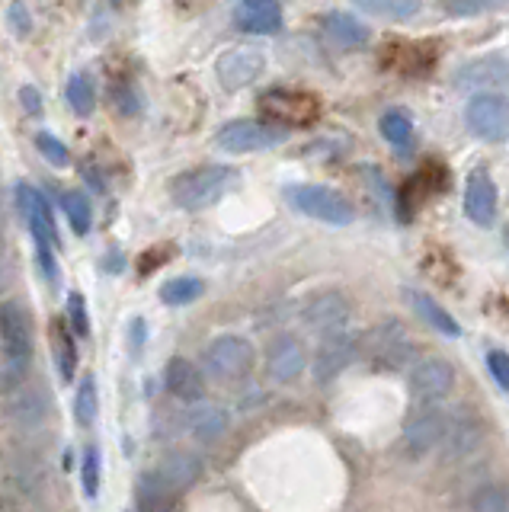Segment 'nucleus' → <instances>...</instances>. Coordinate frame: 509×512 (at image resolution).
I'll use <instances>...</instances> for the list:
<instances>
[{"instance_id": "obj_20", "label": "nucleus", "mask_w": 509, "mask_h": 512, "mask_svg": "<svg viewBox=\"0 0 509 512\" xmlns=\"http://www.w3.org/2000/svg\"><path fill=\"white\" fill-rule=\"evenodd\" d=\"M228 410L225 407H218V404H199L193 407V410H186V416H183V426H186V432L193 439H199V442H215V439H221L228 432Z\"/></svg>"}, {"instance_id": "obj_23", "label": "nucleus", "mask_w": 509, "mask_h": 512, "mask_svg": "<svg viewBox=\"0 0 509 512\" xmlns=\"http://www.w3.org/2000/svg\"><path fill=\"white\" fill-rule=\"evenodd\" d=\"M493 84H509V58L503 55L477 58L458 71V87H493Z\"/></svg>"}, {"instance_id": "obj_14", "label": "nucleus", "mask_w": 509, "mask_h": 512, "mask_svg": "<svg viewBox=\"0 0 509 512\" xmlns=\"http://www.w3.org/2000/svg\"><path fill=\"white\" fill-rule=\"evenodd\" d=\"M301 317H305V324L314 333H324V336L327 333H337V330H343V324L349 320V301L340 292H317L305 304Z\"/></svg>"}, {"instance_id": "obj_4", "label": "nucleus", "mask_w": 509, "mask_h": 512, "mask_svg": "<svg viewBox=\"0 0 509 512\" xmlns=\"http://www.w3.org/2000/svg\"><path fill=\"white\" fill-rule=\"evenodd\" d=\"M465 125L481 141L509 138V96L503 93H477L465 109Z\"/></svg>"}, {"instance_id": "obj_25", "label": "nucleus", "mask_w": 509, "mask_h": 512, "mask_svg": "<svg viewBox=\"0 0 509 512\" xmlns=\"http://www.w3.org/2000/svg\"><path fill=\"white\" fill-rule=\"evenodd\" d=\"M324 32L340 48H362V45H369V39H372L369 26L359 23L356 16H349V13H327L324 16Z\"/></svg>"}, {"instance_id": "obj_44", "label": "nucleus", "mask_w": 509, "mask_h": 512, "mask_svg": "<svg viewBox=\"0 0 509 512\" xmlns=\"http://www.w3.org/2000/svg\"><path fill=\"white\" fill-rule=\"evenodd\" d=\"M0 250H4V231H0Z\"/></svg>"}, {"instance_id": "obj_21", "label": "nucleus", "mask_w": 509, "mask_h": 512, "mask_svg": "<svg viewBox=\"0 0 509 512\" xmlns=\"http://www.w3.org/2000/svg\"><path fill=\"white\" fill-rule=\"evenodd\" d=\"M477 445H481V423H477L474 416H468V413L449 416V429H445V439L439 445L445 452V458L458 461V458L471 455Z\"/></svg>"}, {"instance_id": "obj_17", "label": "nucleus", "mask_w": 509, "mask_h": 512, "mask_svg": "<svg viewBox=\"0 0 509 512\" xmlns=\"http://www.w3.org/2000/svg\"><path fill=\"white\" fill-rule=\"evenodd\" d=\"M234 23L253 36H276L282 29V4L279 0H241L234 10Z\"/></svg>"}, {"instance_id": "obj_11", "label": "nucleus", "mask_w": 509, "mask_h": 512, "mask_svg": "<svg viewBox=\"0 0 509 512\" xmlns=\"http://www.w3.org/2000/svg\"><path fill=\"white\" fill-rule=\"evenodd\" d=\"M4 416L20 429H39L49 416V397L39 388V384H17L13 391L4 397Z\"/></svg>"}, {"instance_id": "obj_5", "label": "nucleus", "mask_w": 509, "mask_h": 512, "mask_svg": "<svg viewBox=\"0 0 509 512\" xmlns=\"http://www.w3.org/2000/svg\"><path fill=\"white\" fill-rule=\"evenodd\" d=\"M202 365L205 372L218 381H234V378H244L253 365V346L244 336H218L212 340V346L202 352Z\"/></svg>"}, {"instance_id": "obj_34", "label": "nucleus", "mask_w": 509, "mask_h": 512, "mask_svg": "<svg viewBox=\"0 0 509 512\" xmlns=\"http://www.w3.org/2000/svg\"><path fill=\"white\" fill-rule=\"evenodd\" d=\"M471 512H509V490L500 484L477 487L471 496Z\"/></svg>"}, {"instance_id": "obj_26", "label": "nucleus", "mask_w": 509, "mask_h": 512, "mask_svg": "<svg viewBox=\"0 0 509 512\" xmlns=\"http://www.w3.org/2000/svg\"><path fill=\"white\" fill-rule=\"evenodd\" d=\"M378 128H381V138L401 154L413 151V144H417V128H413V119L404 109H388L385 116H381Z\"/></svg>"}, {"instance_id": "obj_30", "label": "nucleus", "mask_w": 509, "mask_h": 512, "mask_svg": "<svg viewBox=\"0 0 509 512\" xmlns=\"http://www.w3.org/2000/svg\"><path fill=\"white\" fill-rule=\"evenodd\" d=\"M202 292H205V282L202 279H196V276H180V279H170L161 288V301L170 304V308H183V304L196 301Z\"/></svg>"}, {"instance_id": "obj_10", "label": "nucleus", "mask_w": 509, "mask_h": 512, "mask_svg": "<svg viewBox=\"0 0 509 512\" xmlns=\"http://www.w3.org/2000/svg\"><path fill=\"white\" fill-rule=\"evenodd\" d=\"M359 356V340L353 333L346 330H337V333H327L321 346H317L314 352V378L317 381H333L340 372H346L349 365H353V359Z\"/></svg>"}, {"instance_id": "obj_32", "label": "nucleus", "mask_w": 509, "mask_h": 512, "mask_svg": "<svg viewBox=\"0 0 509 512\" xmlns=\"http://www.w3.org/2000/svg\"><path fill=\"white\" fill-rule=\"evenodd\" d=\"M61 208H65V215L71 221L74 234H87L90 224H93V212H90V202L84 199V192H61Z\"/></svg>"}, {"instance_id": "obj_22", "label": "nucleus", "mask_w": 509, "mask_h": 512, "mask_svg": "<svg viewBox=\"0 0 509 512\" xmlns=\"http://www.w3.org/2000/svg\"><path fill=\"white\" fill-rule=\"evenodd\" d=\"M436 52L423 42H391L385 48V64L397 74H423L433 68Z\"/></svg>"}, {"instance_id": "obj_45", "label": "nucleus", "mask_w": 509, "mask_h": 512, "mask_svg": "<svg viewBox=\"0 0 509 512\" xmlns=\"http://www.w3.org/2000/svg\"><path fill=\"white\" fill-rule=\"evenodd\" d=\"M503 240H506V247H509V228H506V234H503Z\"/></svg>"}, {"instance_id": "obj_31", "label": "nucleus", "mask_w": 509, "mask_h": 512, "mask_svg": "<svg viewBox=\"0 0 509 512\" xmlns=\"http://www.w3.org/2000/svg\"><path fill=\"white\" fill-rule=\"evenodd\" d=\"M65 96H68V103H71V109L77 112V116H90L93 106H97V90H93V80L87 74H74L68 80Z\"/></svg>"}, {"instance_id": "obj_40", "label": "nucleus", "mask_w": 509, "mask_h": 512, "mask_svg": "<svg viewBox=\"0 0 509 512\" xmlns=\"http://www.w3.org/2000/svg\"><path fill=\"white\" fill-rule=\"evenodd\" d=\"M487 368H490L493 381H497L503 391H509V356H506V352L493 349L490 356H487Z\"/></svg>"}, {"instance_id": "obj_2", "label": "nucleus", "mask_w": 509, "mask_h": 512, "mask_svg": "<svg viewBox=\"0 0 509 512\" xmlns=\"http://www.w3.org/2000/svg\"><path fill=\"white\" fill-rule=\"evenodd\" d=\"M237 183V173L231 167L209 164V167H196L183 176H177L170 186V196L186 212H202V208L215 205L225 192Z\"/></svg>"}, {"instance_id": "obj_27", "label": "nucleus", "mask_w": 509, "mask_h": 512, "mask_svg": "<svg viewBox=\"0 0 509 512\" xmlns=\"http://www.w3.org/2000/svg\"><path fill=\"white\" fill-rule=\"evenodd\" d=\"M407 301H410V308L417 311L426 324H433L439 333L445 336H461V327H458V320L442 308V304L436 298H429L423 292H413V288H407Z\"/></svg>"}, {"instance_id": "obj_15", "label": "nucleus", "mask_w": 509, "mask_h": 512, "mask_svg": "<svg viewBox=\"0 0 509 512\" xmlns=\"http://www.w3.org/2000/svg\"><path fill=\"white\" fill-rule=\"evenodd\" d=\"M465 215L477 228H490L497 221V186L487 170H474L465 186Z\"/></svg>"}, {"instance_id": "obj_1", "label": "nucleus", "mask_w": 509, "mask_h": 512, "mask_svg": "<svg viewBox=\"0 0 509 512\" xmlns=\"http://www.w3.org/2000/svg\"><path fill=\"white\" fill-rule=\"evenodd\" d=\"M359 356L378 372H401L413 359V336L401 320H381L359 340Z\"/></svg>"}, {"instance_id": "obj_37", "label": "nucleus", "mask_w": 509, "mask_h": 512, "mask_svg": "<svg viewBox=\"0 0 509 512\" xmlns=\"http://www.w3.org/2000/svg\"><path fill=\"white\" fill-rule=\"evenodd\" d=\"M509 0H445V10L452 16H477V13H490L506 7Z\"/></svg>"}, {"instance_id": "obj_36", "label": "nucleus", "mask_w": 509, "mask_h": 512, "mask_svg": "<svg viewBox=\"0 0 509 512\" xmlns=\"http://www.w3.org/2000/svg\"><path fill=\"white\" fill-rule=\"evenodd\" d=\"M36 148H39V154L49 160L52 167H68L71 164V151H68V144H61L55 135H49V132H39L36 135Z\"/></svg>"}, {"instance_id": "obj_9", "label": "nucleus", "mask_w": 509, "mask_h": 512, "mask_svg": "<svg viewBox=\"0 0 509 512\" xmlns=\"http://www.w3.org/2000/svg\"><path fill=\"white\" fill-rule=\"evenodd\" d=\"M266 68V58L260 48H228L225 55L218 58L215 64V74H218V84L225 87L228 93H237L250 87Z\"/></svg>"}, {"instance_id": "obj_7", "label": "nucleus", "mask_w": 509, "mask_h": 512, "mask_svg": "<svg viewBox=\"0 0 509 512\" xmlns=\"http://www.w3.org/2000/svg\"><path fill=\"white\" fill-rule=\"evenodd\" d=\"M269 125L276 128H295V125H311L321 116V106L311 93L301 90H269L260 100Z\"/></svg>"}, {"instance_id": "obj_8", "label": "nucleus", "mask_w": 509, "mask_h": 512, "mask_svg": "<svg viewBox=\"0 0 509 512\" xmlns=\"http://www.w3.org/2000/svg\"><path fill=\"white\" fill-rule=\"evenodd\" d=\"M445 429H449V413L439 407H423L420 413H413L404 426V448L413 458L436 452L445 439Z\"/></svg>"}, {"instance_id": "obj_33", "label": "nucleus", "mask_w": 509, "mask_h": 512, "mask_svg": "<svg viewBox=\"0 0 509 512\" xmlns=\"http://www.w3.org/2000/svg\"><path fill=\"white\" fill-rule=\"evenodd\" d=\"M100 413V397H97V381L93 378H84L81 391H77L74 397V416L81 426H93V420H97Z\"/></svg>"}, {"instance_id": "obj_24", "label": "nucleus", "mask_w": 509, "mask_h": 512, "mask_svg": "<svg viewBox=\"0 0 509 512\" xmlns=\"http://www.w3.org/2000/svg\"><path fill=\"white\" fill-rule=\"evenodd\" d=\"M199 474H202V461L189 452H173L157 464V480H161L167 490H183L193 484Z\"/></svg>"}, {"instance_id": "obj_13", "label": "nucleus", "mask_w": 509, "mask_h": 512, "mask_svg": "<svg viewBox=\"0 0 509 512\" xmlns=\"http://www.w3.org/2000/svg\"><path fill=\"white\" fill-rule=\"evenodd\" d=\"M455 388V365L449 359H423L410 372V391L420 400H439Z\"/></svg>"}, {"instance_id": "obj_16", "label": "nucleus", "mask_w": 509, "mask_h": 512, "mask_svg": "<svg viewBox=\"0 0 509 512\" xmlns=\"http://www.w3.org/2000/svg\"><path fill=\"white\" fill-rule=\"evenodd\" d=\"M17 199H20V208H23V218L29 224V231H33V240L36 244H58V231H55V218H52V205L45 202V196L39 189L20 183L17 186Z\"/></svg>"}, {"instance_id": "obj_43", "label": "nucleus", "mask_w": 509, "mask_h": 512, "mask_svg": "<svg viewBox=\"0 0 509 512\" xmlns=\"http://www.w3.org/2000/svg\"><path fill=\"white\" fill-rule=\"evenodd\" d=\"M10 279H13V269H10V263L0 256V295L7 292V285H10Z\"/></svg>"}, {"instance_id": "obj_41", "label": "nucleus", "mask_w": 509, "mask_h": 512, "mask_svg": "<svg viewBox=\"0 0 509 512\" xmlns=\"http://www.w3.org/2000/svg\"><path fill=\"white\" fill-rule=\"evenodd\" d=\"M68 314H71V324L77 333H90V317H87V301L81 295H71L68 298Z\"/></svg>"}, {"instance_id": "obj_19", "label": "nucleus", "mask_w": 509, "mask_h": 512, "mask_svg": "<svg viewBox=\"0 0 509 512\" xmlns=\"http://www.w3.org/2000/svg\"><path fill=\"white\" fill-rule=\"evenodd\" d=\"M164 388L177 400L199 404L202 394H205V381H202V372L193 362L183 359V356H173L164 368Z\"/></svg>"}, {"instance_id": "obj_42", "label": "nucleus", "mask_w": 509, "mask_h": 512, "mask_svg": "<svg viewBox=\"0 0 509 512\" xmlns=\"http://www.w3.org/2000/svg\"><path fill=\"white\" fill-rule=\"evenodd\" d=\"M20 103H23L26 112L39 116V112H42V93L36 87H20Z\"/></svg>"}, {"instance_id": "obj_18", "label": "nucleus", "mask_w": 509, "mask_h": 512, "mask_svg": "<svg viewBox=\"0 0 509 512\" xmlns=\"http://www.w3.org/2000/svg\"><path fill=\"white\" fill-rule=\"evenodd\" d=\"M0 340H4V352L10 356L33 359V327L17 304H0Z\"/></svg>"}, {"instance_id": "obj_6", "label": "nucleus", "mask_w": 509, "mask_h": 512, "mask_svg": "<svg viewBox=\"0 0 509 512\" xmlns=\"http://www.w3.org/2000/svg\"><path fill=\"white\" fill-rule=\"evenodd\" d=\"M285 138V128H276L269 122H253V119H237L228 122L225 128L218 132V148L228 151V154H253V151H269L282 144Z\"/></svg>"}, {"instance_id": "obj_39", "label": "nucleus", "mask_w": 509, "mask_h": 512, "mask_svg": "<svg viewBox=\"0 0 509 512\" xmlns=\"http://www.w3.org/2000/svg\"><path fill=\"white\" fill-rule=\"evenodd\" d=\"M7 26L17 32L20 39H26L29 32H33V16L26 13V7H23V0H13V4L7 7Z\"/></svg>"}, {"instance_id": "obj_29", "label": "nucleus", "mask_w": 509, "mask_h": 512, "mask_svg": "<svg viewBox=\"0 0 509 512\" xmlns=\"http://www.w3.org/2000/svg\"><path fill=\"white\" fill-rule=\"evenodd\" d=\"M138 512H170V493L157 474H145L138 480Z\"/></svg>"}, {"instance_id": "obj_3", "label": "nucleus", "mask_w": 509, "mask_h": 512, "mask_svg": "<svg viewBox=\"0 0 509 512\" xmlns=\"http://www.w3.org/2000/svg\"><path fill=\"white\" fill-rule=\"evenodd\" d=\"M285 199L292 202V208H298L301 215H308L314 221H324V224H349L356 218L353 205H349L346 196H340L337 189L330 186H317V183H301V186H289L285 189Z\"/></svg>"}, {"instance_id": "obj_35", "label": "nucleus", "mask_w": 509, "mask_h": 512, "mask_svg": "<svg viewBox=\"0 0 509 512\" xmlns=\"http://www.w3.org/2000/svg\"><path fill=\"white\" fill-rule=\"evenodd\" d=\"M81 484H84V493L90 496V500L100 493V448H97V445H87V448H84Z\"/></svg>"}, {"instance_id": "obj_28", "label": "nucleus", "mask_w": 509, "mask_h": 512, "mask_svg": "<svg viewBox=\"0 0 509 512\" xmlns=\"http://www.w3.org/2000/svg\"><path fill=\"white\" fill-rule=\"evenodd\" d=\"M353 4L362 13L375 16V20H391V23H407L423 10L420 0H353Z\"/></svg>"}, {"instance_id": "obj_38", "label": "nucleus", "mask_w": 509, "mask_h": 512, "mask_svg": "<svg viewBox=\"0 0 509 512\" xmlns=\"http://www.w3.org/2000/svg\"><path fill=\"white\" fill-rule=\"evenodd\" d=\"M55 356H58V365H61V378L71 381L74 378V365H77V352H74V340L68 333L55 336Z\"/></svg>"}, {"instance_id": "obj_12", "label": "nucleus", "mask_w": 509, "mask_h": 512, "mask_svg": "<svg viewBox=\"0 0 509 512\" xmlns=\"http://www.w3.org/2000/svg\"><path fill=\"white\" fill-rule=\"evenodd\" d=\"M305 368H308V352H305V346L298 343V336L282 333V336H276L273 343H269L266 372L273 381L289 384V381H295L301 372H305Z\"/></svg>"}]
</instances>
